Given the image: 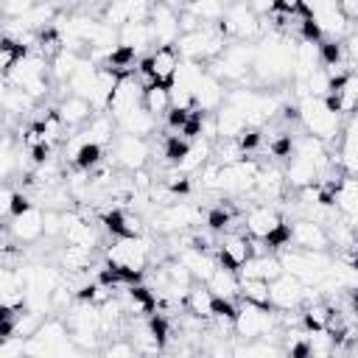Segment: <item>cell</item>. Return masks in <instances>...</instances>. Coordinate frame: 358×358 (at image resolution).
Wrapping results in <instances>:
<instances>
[{
  "mask_svg": "<svg viewBox=\"0 0 358 358\" xmlns=\"http://www.w3.org/2000/svg\"><path fill=\"white\" fill-rule=\"evenodd\" d=\"M296 120L308 134L324 140L327 145L344 131V117L330 106L327 98H316V95H305L296 101Z\"/></svg>",
  "mask_w": 358,
  "mask_h": 358,
  "instance_id": "1",
  "label": "cell"
},
{
  "mask_svg": "<svg viewBox=\"0 0 358 358\" xmlns=\"http://www.w3.org/2000/svg\"><path fill=\"white\" fill-rule=\"evenodd\" d=\"M154 257V243L145 235H117L106 249V263L112 271L140 277Z\"/></svg>",
  "mask_w": 358,
  "mask_h": 358,
  "instance_id": "2",
  "label": "cell"
},
{
  "mask_svg": "<svg viewBox=\"0 0 358 358\" xmlns=\"http://www.w3.org/2000/svg\"><path fill=\"white\" fill-rule=\"evenodd\" d=\"M246 235L257 238V241H268V243H288V232L282 224V215L277 207L271 204H255L246 215Z\"/></svg>",
  "mask_w": 358,
  "mask_h": 358,
  "instance_id": "3",
  "label": "cell"
},
{
  "mask_svg": "<svg viewBox=\"0 0 358 358\" xmlns=\"http://www.w3.org/2000/svg\"><path fill=\"white\" fill-rule=\"evenodd\" d=\"M221 25H224V31H227L229 39H243V42H255L257 36L266 34L263 20L249 8L246 0L229 3V6H227V14H224V20H221Z\"/></svg>",
  "mask_w": 358,
  "mask_h": 358,
  "instance_id": "4",
  "label": "cell"
},
{
  "mask_svg": "<svg viewBox=\"0 0 358 358\" xmlns=\"http://www.w3.org/2000/svg\"><path fill=\"white\" fill-rule=\"evenodd\" d=\"M109 159L115 162L117 171L134 173V171H140V168L148 165V159H151V145H148L145 137L123 134V131H120V134L112 140V154H109Z\"/></svg>",
  "mask_w": 358,
  "mask_h": 358,
  "instance_id": "5",
  "label": "cell"
},
{
  "mask_svg": "<svg viewBox=\"0 0 358 358\" xmlns=\"http://www.w3.org/2000/svg\"><path fill=\"white\" fill-rule=\"evenodd\" d=\"M201 221V210L187 204V201H173V204H162L154 210L151 218V229L159 235H176L185 232L187 227H196Z\"/></svg>",
  "mask_w": 358,
  "mask_h": 358,
  "instance_id": "6",
  "label": "cell"
},
{
  "mask_svg": "<svg viewBox=\"0 0 358 358\" xmlns=\"http://www.w3.org/2000/svg\"><path fill=\"white\" fill-rule=\"evenodd\" d=\"M257 171H260V162L252 159V157H243V159H238V162H227V165H221L218 190H221V193H229V196L255 193Z\"/></svg>",
  "mask_w": 358,
  "mask_h": 358,
  "instance_id": "7",
  "label": "cell"
},
{
  "mask_svg": "<svg viewBox=\"0 0 358 358\" xmlns=\"http://www.w3.org/2000/svg\"><path fill=\"white\" fill-rule=\"evenodd\" d=\"M6 227L11 229V235H14L17 243H36L45 235V210L31 201L20 213H14L6 221Z\"/></svg>",
  "mask_w": 358,
  "mask_h": 358,
  "instance_id": "8",
  "label": "cell"
},
{
  "mask_svg": "<svg viewBox=\"0 0 358 358\" xmlns=\"http://www.w3.org/2000/svg\"><path fill=\"white\" fill-rule=\"evenodd\" d=\"M288 241L296 249H310V252H327L330 249L327 227L316 218H296L288 229Z\"/></svg>",
  "mask_w": 358,
  "mask_h": 358,
  "instance_id": "9",
  "label": "cell"
},
{
  "mask_svg": "<svg viewBox=\"0 0 358 358\" xmlns=\"http://www.w3.org/2000/svg\"><path fill=\"white\" fill-rule=\"evenodd\" d=\"M151 31H154V45L162 48V45H176V39L182 36V25H179V11L171 8L168 3L157 0L154 8H151Z\"/></svg>",
  "mask_w": 358,
  "mask_h": 358,
  "instance_id": "10",
  "label": "cell"
},
{
  "mask_svg": "<svg viewBox=\"0 0 358 358\" xmlns=\"http://www.w3.org/2000/svg\"><path fill=\"white\" fill-rule=\"evenodd\" d=\"M143 92H145V87L137 81L134 73L120 76V81H117V87H115V92H112V101H109V106H106V112H109L115 120H120V117L129 115L131 109L143 106Z\"/></svg>",
  "mask_w": 358,
  "mask_h": 358,
  "instance_id": "11",
  "label": "cell"
},
{
  "mask_svg": "<svg viewBox=\"0 0 358 358\" xmlns=\"http://www.w3.org/2000/svg\"><path fill=\"white\" fill-rule=\"evenodd\" d=\"M305 299V282L288 271L271 280V308L274 310H296Z\"/></svg>",
  "mask_w": 358,
  "mask_h": 358,
  "instance_id": "12",
  "label": "cell"
},
{
  "mask_svg": "<svg viewBox=\"0 0 358 358\" xmlns=\"http://www.w3.org/2000/svg\"><path fill=\"white\" fill-rule=\"evenodd\" d=\"M179 62H182V56H179V50H176L173 45L154 48V50L143 59L145 70L154 76V81H157V84H171V81H173V76H176Z\"/></svg>",
  "mask_w": 358,
  "mask_h": 358,
  "instance_id": "13",
  "label": "cell"
},
{
  "mask_svg": "<svg viewBox=\"0 0 358 358\" xmlns=\"http://www.w3.org/2000/svg\"><path fill=\"white\" fill-rule=\"evenodd\" d=\"M210 159H213V140H207V137L196 134V137H190V143L185 145V151L176 157V162H173V165H176L182 173L193 176V173H199Z\"/></svg>",
  "mask_w": 358,
  "mask_h": 358,
  "instance_id": "14",
  "label": "cell"
},
{
  "mask_svg": "<svg viewBox=\"0 0 358 358\" xmlns=\"http://www.w3.org/2000/svg\"><path fill=\"white\" fill-rule=\"evenodd\" d=\"M117 45L123 50H131V53H151L157 45H154V31H151V22L148 20H140V22H126L123 28H117Z\"/></svg>",
  "mask_w": 358,
  "mask_h": 358,
  "instance_id": "15",
  "label": "cell"
},
{
  "mask_svg": "<svg viewBox=\"0 0 358 358\" xmlns=\"http://www.w3.org/2000/svg\"><path fill=\"white\" fill-rule=\"evenodd\" d=\"M62 241L64 243H76V246H98V229L95 224H90L81 213L76 210H64V229H62Z\"/></svg>",
  "mask_w": 358,
  "mask_h": 358,
  "instance_id": "16",
  "label": "cell"
},
{
  "mask_svg": "<svg viewBox=\"0 0 358 358\" xmlns=\"http://www.w3.org/2000/svg\"><path fill=\"white\" fill-rule=\"evenodd\" d=\"M176 257L190 268V274H193V280H196V282H207V280H210V274L215 271V266L221 263L218 257H213V255H210V249L196 246V243L182 246V249L176 252Z\"/></svg>",
  "mask_w": 358,
  "mask_h": 358,
  "instance_id": "17",
  "label": "cell"
},
{
  "mask_svg": "<svg viewBox=\"0 0 358 358\" xmlns=\"http://www.w3.org/2000/svg\"><path fill=\"white\" fill-rule=\"evenodd\" d=\"M204 285L221 302H238V296H241V274H238V268H232L227 263H218L215 271L210 274V280Z\"/></svg>",
  "mask_w": 358,
  "mask_h": 358,
  "instance_id": "18",
  "label": "cell"
},
{
  "mask_svg": "<svg viewBox=\"0 0 358 358\" xmlns=\"http://www.w3.org/2000/svg\"><path fill=\"white\" fill-rule=\"evenodd\" d=\"M330 106L347 120L355 109H358V73H347L344 78H338L327 95Z\"/></svg>",
  "mask_w": 358,
  "mask_h": 358,
  "instance_id": "19",
  "label": "cell"
},
{
  "mask_svg": "<svg viewBox=\"0 0 358 358\" xmlns=\"http://www.w3.org/2000/svg\"><path fill=\"white\" fill-rule=\"evenodd\" d=\"M193 98H196V112H215V109H218V106L227 101L224 81L207 70V73L201 76V81L196 84Z\"/></svg>",
  "mask_w": 358,
  "mask_h": 358,
  "instance_id": "20",
  "label": "cell"
},
{
  "mask_svg": "<svg viewBox=\"0 0 358 358\" xmlns=\"http://www.w3.org/2000/svg\"><path fill=\"white\" fill-rule=\"evenodd\" d=\"M249 257H252V238H246V232H224L218 243V260L232 268H241Z\"/></svg>",
  "mask_w": 358,
  "mask_h": 358,
  "instance_id": "21",
  "label": "cell"
},
{
  "mask_svg": "<svg viewBox=\"0 0 358 358\" xmlns=\"http://www.w3.org/2000/svg\"><path fill=\"white\" fill-rule=\"evenodd\" d=\"M215 129H218V137H238V140L252 131L246 115H243L238 106H232L229 101H224V103L215 109ZM218 137H215V140H218Z\"/></svg>",
  "mask_w": 358,
  "mask_h": 358,
  "instance_id": "22",
  "label": "cell"
},
{
  "mask_svg": "<svg viewBox=\"0 0 358 358\" xmlns=\"http://www.w3.org/2000/svg\"><path fill=\"white\" fill-rule=\"evenodd\" d=\"M56 109H59L62 120L67 123V129H84V123L95 115L92 101H90V98H81V95H73V92H67V95L59 101Z\"/></svg>",
  "mask_w": 358,
  "mask_h": 358,
  "instance_id": "23",
  "label": "cell"
},
{
  "mask_svg": "<svg viewBox=\"0 0 358 358\" xmlns=\"http://www.w3.org/2000/svg\"><path fill=\"white\" fill-rule=\"evenodd\" d=\"M81 134L87 137V143H95V145L106 148V145H112V140L117 137V120H115L109 112H95V115L84 123Z\"/></svg>",
  "mask_w": 358,
  "mask_h": 358,
  "instance_id": "24",
  "label": "cell"
},
{
  "mask_svg": "<svg viewBox=\"0 0 358 358\" xmlns=\"http://www.w3.org/2000/svg\"><path fill=\"white\" fill-rule=\"evenodd\" d=\"M285 268H282V260H280V255H252L241 268H238V274L241 277H260V280H277L280 274H282Z\"/></svg>",
  "mask_w": 358,
  "mask_h": 358,
  "instance_id": "25",
  "label": "cell"
},
{
  "mask_svg": "<svg viewBox=\"0 0 358 358\" xmlns=\"http://www.w3.org/2000/svg\"><path fill=\"white\" fill-rule=\"evenodd\" d=\"M106 224L115 235H145V221L143 213H137L134 207H123V210H112L106 215Z\"/></svg>",
  "mask_w": 358,
  "mask_h": 358,
  "instance_id": "26",
  "label": "cell"
},
{
  "mask_svg": "<svg viewBox=\"0 0 358 358\" xmlns=\"http://www.w3.org/2000/svg\"><path fill=\"white\" fill-rule=\"evenodd\" d=\"M157 123H159V120H157L145 106H137V109H131L129 115H123V117L117 120V131H123V134H137V137H148V134H154Z\"/></svg>",
  "mask_w": 358,
  "mask_h": 358,
  "instance_id": "27",
  "label": "cell"
},
{
  "mask_svg": "<svg viewBox=\"0 0 358 358\" xmlns=\"http://www.w3.org/2000/svg\"><path fill=\"white\" fill-rule=\"evenodd\" d=\"M185 308H187V313H196V316H201V319H213L215 316V310H218V299H215V294L201 282V285H196L193 282V288L187 291V299H185Z\"/></svg>",
  "mask_w": 358,
  "mask_h": 358,
  "instance_id": "28",
  "label": "cell"
},
{
  "mask_svg": "<svg viewBox=\"0 0 358 358\" xmlns=\"http://www.w3.org/2000/svg\"><path fill=\"white\" fill-rule=\"evenodd\" d=\"M92 252L90 246H76V243H64L59 252V266L62 271H87L92 266Z\"/></svg>",
  "mask_w": 358,
  "mask_h": 358,
  "instance_id": "29",
  "label": "cell"
},
{
  "mask_svg": "<svg viewBox=\"0 0 358 358\" xmlns=\"http://www.w3.org/2000/svg\"><path fill=\"white\" fill-rule=\"evenodd\" d=\"M143 106H145L157 120L168 117V115H171V87H168V84H154V87H148V90L143 92Z\"/></svg>",
  "mask_w": 358,
  "mask_h": 358,
  "instance_id": "30",
  "label": "cell"
},
{
  "mask_svg": "<svg viewBox=\"0 0 358 358\" xmlns=\"http://www.w3.org/2000/svg\"><path fill=\"white\" fill-rule=\"evenodd\" d=\"M241 299L271 308V282L260 277H241Z\"/></svg>",
  "mask_w": 358,
  "mask_h": 358,
  "instance_id": "31",
  "label": "cell"
},
{
  "mask_svg": "<svg viewBox=\"0 0 358 358\" xmlns=\"http://www.w3.org/2000/svg\"><path fill=\"white\" fill-rule=\"evenodd\" d=\"M227 0H187V11H193L201 22H221L227 14Z\"/></svg>",
  "mask_w": 358,
  "mask_h": 358,
  "instance_id": "32",
  "label": "cell"
},
{
  "mask_svg": "<svg viewBox=\"0 0 358 358\" xmlns=\"http://www.w3.org/2000/svg\"><path fill=\"white\" fill-rule=\"evenodd\" d=\"M330 316H333V305H327L324 299L308 302V305L302 308V322H305V327H310V330L327 327V324H330Z\"/></svg>",
  "mask_w": 358,
  "mask_h": 358,
  "instance_id": "33",
  "label": "cell"
},
{
  "mask_svg": "<svg viewBox=\"0 0 358 358\" xmlns=\"http://www.w3.org/2000/svg\"><path fill=\"white\" fill-rule=\"evenodd\" d=\"M25 53V48L22 45H17L14 39H8V36H3V45H0V70L3 73H8L17 62H20V56Z\"/></svg>",
  "mask_w": 358,
  "mask_h": 358,
  "instance_id": "34",
  "label": "cell"
},
{
  "mask_svg": "<svg viewBox=\"0 0 358 358\" xmlns=\"http://www.w3.org/2000/svg\"><path fill=\"white\" fill-rule=\"evenodd\" d=\"M39 0H3V17L6 20H14V17H22L25 11H31Z\"/></svg>",
  "mask_w": 358,
  "mask_h": 358,
  "instance_id": "35",
  "label": "cell"
},
{
  "mask_svg": "<svg viewBox=\"0 0 358 358\" xmlns=\"http://www.w3.org/2000/svg\"><path fill=\"white\" fill-rule=\"evenodd\" d=\"M344 56H347L350 70L358 73V31H352V34L344 39Z\"/></svg>",
  "mask_w": 358,
  "mask_h": 358,
  "instance_id": "36",
  "label": "cell"
},
{
  "mask_svg": "<svg viewBox=\"0 0 358 358\" xmlns=\"http://www.w3.org/2000/svg\"><path fill=\"white\" fill-rule=\"evenodd\" d=\"M249 3V8L260 17V20H266V17H271L274 11H280V0H246Z\"/></svg>",
  "mask_w": 358,
  "mask_h": 358,
  "instance_id": "37",
  "label": "cell"
},
{
  "mask_svg": "<svg viewBox=\"0 0 358 358\" xmlns=\"http://www.w3.org/2000/svg\"><path fill=\"white\" fill-rule=\"evenodd\" d=\"M338 8H341L352 22L358 20V0H338Z\"/></svg>",
  "mask_w": 358,
  "mask_h": 358,
  "instance_id": "38",
  "label": "cell"
},
{
  "mask_svg": "<svg viewBox=\"0 0 358 358\" xmlns=\"http://www.w3.org/2000/svg\"><path fill=\"white\" fill-rule=\"evenodd\" d=\"M84 3H87V0H62V6H64L67 11H70V8H78V6H84Z\"/></svg>",
  "mask_w": 358,
  "mask_h": 358,
  "instance_id": "39",
  "label": "cell"
},
{
  "mask_svg": "<svg viewBox=\"0 0 358 358\" xmlns=\"http://www.w3.org/2000/svg\"><path fill=\"white\" fill-rule=\"evenodd\" d=\"M350 302H352V313L358 316V288H355V291H350Z\"/></svg>",
  "mask_w": 358,
  "mask_h": 358,
  "instance_id": "40",
  "label": "cell"
}]
</instances>
